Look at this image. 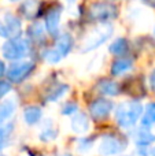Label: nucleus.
I'll return each mask as SVG.
<instances>
[{"label":"nucleus","mask_w":155,"mask_h":156,"mask_svg":"<svg viewBox=\"0 0 155 156\" xmlns=\"http://www.w3.org/2000/svg\"><path fill=\"white\" fill-rule=\"evenodd\" d=\"M143 115V105L137 100L124 101L115 110V121L118 126L124 129H131Z\"/></svg>","instance_id":"nucleus-1"},{"label":"nucleus","mask_w":155,"mask_h":156,"mask_svg":"<svg viewBox=\"0 0 155 156\" xmlns=\"http://www.w3.org/2000/svg\"><path fill=\"white\" fill-rule=\"evenodd\" d=\"M113 34V26L109 23H103L100 26L92 29L85 38L82 40L81 44V52L85 54V52H89L92 49L98 48L99 45H102L103 43H106Z\"/></svg>","instance_id":"nucleus-2"},{"label":"nucleus","mask_w":155,"mask_h":156,"mask_svg":"<svg viewBox=\"0 0 155 156\" xmlns=\"http://www.w3.org/2000/svg\"><path fill=\"white\" fill-rule=\"evenodd\" d=\"M3 56L8 60H19L23 59L30 52V44L25 38H11L5 41L2 47Z\"/></svg>","instance_id":"nucleus-3"},{"label":"nucleus","mask_w":155,"mask_h":156,"mask_svg":"<svg viewBox=\"0 0 155 156\" xmlns=\"http://www.w3.org/2000/svg\"><path fill=\"white\" fill-rule=\"evenodd\" d=\"M88 16L92 21L99 22H106L109 19H113L117 16V7L111 3L107 2H98L91 4L88 8Z\"/></svg>","instance_id":"nucleus-4"},{"label":"nucleus","mask_w":155,"mask_h":156,"mask_svg":"<svg viewBox=\"0 0 155 156\" xmlns=\"http://www.w3.org/2000/svg\"><path fill=\"white\" fill-rule=\"evenodd\" d=\"M125 147H126V144L121 138H118L117 136L104 134L100 138L98 149H99V154L102 156H113V155H117L120 152H122L125 149Z\"/></svg>","instance_id":"nucleus-5"},{"label":"nucleus","mask_w":155,"mask_h":156,"mask_svg":"<svg viewBox=\"0 0 155 156\" xmlns=\"http://www.w3.org/2000/svg\"><path fill=\"white\" fill-rule=\"evenodd\" d=\"M34 70V63L30 60H19V62H14L7 69V77L13 82H21L25 78L29 76L32 71Z\"/></svg>","instance_id":"nucleus-6"},{"label":"nucleus","mask_w":155,"mask_h":156,"mask_svg":"<svg viewBox=\"0 0 155 156\" xmlns=\"http://www.w3.org/2000/svg\"><path fill=\"white\" fill-rule=\"evenodd\" d=\"M113 103L109 99L104 97H98L89 104L88 110H89V115L96 121H104L109 118V115L113 111Z\"/></svg>","instance_id":"nucleus-7"},{"label":"nucleus","mask_w":155,"mask_h":156,"mask_svg":"<svg viewBox=\"0 0 155 156\" xmlns=\"http://www.w3.org/2000/svg\"><path fill=\"white\" fill-rule=\"evenodd\" d=\"M60 14H62V10L60 7H54L47 12L45 15V29L47 32L51 36H56L58 32H59V23H60Z\"/></svg>","instance_id":"nucleus-8"},{"label":"nucleus","mask_w":155,"mask_h":156,"mask_svg":"<svg viewBox=\"0 0 155 156\" xmlns=\"http://www.w3.org/2000/svg\"><path fill=\"white\" fill-rule=\"evenodd\" d=\"M73 44H74V40H73L70 33H63V34H60L59 37H58L54 48L56 49V52L60 55V56L65 58V56H67L69 52L71 51Z\"/></svg>","instance_id":"nucleus-9"},{"label":"nucleus","mask_w":155,"mask_h":156,"mask_svg":"<svg viewBox=\"0 0 155 156\" xmlns=\"http://www.w3.org/2000/svg\"><path fill=\"white\" fill-rule=\"evenodd\" d=\"M71 129L77 134H85L89 130V118L84 112H77L71 118Z\"/></svg>","instance_id":"nucleus-10"},{"label":"nucleus","mask_w":155,"mask_h":156,"mask_svg":"<svg viewBox=\"0 0 155 156\" xmlns=\"http://www.w3.org/2000/svg\"><path fill=\"white\" fill-rule=\"evenodd\" d=\"M133 140L137 147H150V144L155 143V134H153L147 127H140L135 130Z\"/></svg>","instance_id":"nucleus-11"},{"label":"nucleus","mask_w":155,"mask_h":156,"mask_svg":"<svg viewBox=\"0 0 155 156\" xmlns=\"http://www.w3.org/2000/svg\"><path fill=\"white\" fill-rule=\"evenodd\" d=\"M3 22H4L5 27H7V32H8V34H10V37L16 38L21 34L22 25H21V21H19L15 15H13V14H5Z\"/></svg>","instance_id":"nucleus-12"},{"label":"nucleus","mask_w":155,"mask_h":156,"mask_svg":"<svg viewBox=\"0 0 155 156\" xmlns=\"http://www.w3.org/2000/svg\"><path fill=\"white\" fill-rule=\"evenodd\" d=\"M41 118H43V111L37 105H29L23 110V121L30 126L38 123Z\"/></svg>","instance_id":"nucleus-13"},{"label":"nucleus","mask_w":155,"mask_h":156,"mask_svg":"<svg viewBox=\"0 0 155 156\" xmlns=\"http://www.w3.org/2000/svg\"><path fill=\"white\" fill-rule=\"evenodd\" d=\"M16 110V101L14 99H5L0 103V125L4 123Z\"/></svg>","instance_id":"nucleus-14"},{"label":"nucleus","mask_w":155,"mask_h":156,"mask_svg":"<svg viewBox=\"0 0 155 156\" xmlns=\"http://www.w3.org/2000/svg\"><path fill=\"white\" fill-rule=\"evenodd\" d=\"M133 67V60L132 59H126V58H122V59H118L113 63L111 66V74L115 77L122 76V74L128 73V71L132 70Z\"/></svg>","instance_id":"nucleus-15"},{"label":"nucleus","mask_w":155,"mask_h":156,"mask_svg":"<svg viewBox=\"0 0 155 156\" xmlns=\"http://www.w3.org/2000/svg\"><path fill=\"white\" fill-rule=\"evenodd\" d=\"M40 2L38 0H25L21 5V14L25 19H33L38 12Z\"/></svg>","instance_id":"nucleus-16"},{"label":"nucleus","mask_w":155,"mask_h":156,"mask_svg":"<svg viewBox=\"0 0 155 156\" xmlns=\"http://www.w3.org/2000/svg\"><path fill=\"white\" fill-rule=\"evenodd\" d=\"M98 90L104 96H117L120 93V86L111 80H100L98 82Z\"/></svg>","instance_id":"nucleus-17"},{"label":"nucleus","mask_w":155,"mask_h":156,"mask_svg":"<svg viewBox=\"0 0 155 156\" xmlns=\"http://www.w3.org/2000/svg\"><path fill=\"white\" fill-rule=\"evenodd\" d=\"M67 92H69L67 83H58V85H55L54 88L47 93L45 100L47 101H56V100H59L62 96H65Z\"/></svg>","instance_id":"nucleus-18"},{"label":"nucleus","mask_w":155,"mask_h":156,"mask_svg":"<svg viewBox=\"0 0 155 156\" xmlns=\"http://www.w3.org/2000/svg\"><path fill=\"white\" fill-rule=\"evenodd\" d=\"M56 137H58V129L52 125L51 119H48L40 132V140L41 141H52Z\"/></svg>","instance_id":"nucleus-19"},{"label":"nucleus","mask_w":155,"mask_h":156,"mask_svg":"<svg viewBox=\"0 0 155 156\" xmlns=\"http://www.w3.org/2000/svg\"><path fill=\"white\" fill-rule=\"evenodd\" d=\"M140 121H142L143 127H150L151 125L155 123V103H150V104L146 107Z\"/></svg>","instance_id":"nucleus-20"},{"label":"nucleus","mask_w":155,"mask_h":156,"mask_svg":"<svg viewBox=\"0 0 155 156\" xmlns=\"http://www.w3.org/2000/svg\"><path fill=\"white\" fill-rule=\"evenodd\" d=\"M13 130H14V123L0 125V151L7 147L11 134H13Z\"/></svg>","instance_id":"nucleus-21"},{"label":"nucleus","mask_w":155,"mask_h":156,"mask_svg":"<svg viewBox=\"0 0 155 156\" xmlns=\"http://www.w3.org/2000/svg\"><path fill=\"white\" fill-rule=\"evenodd\" d=\"M109 51L113 55H122L128 51V41L125 38H117L109 45Z\"/></svg>","instance_id":"nucleus-22"},{"label":"nucleus","mask_w":155,"mask_h":156,"mask_svg":"<svg viewBox=\"0 0 155 156\" xmlns=\"http://www.w3.org/2000/svg\"><path fill=\"white\" fill-rule=\"evenodd\" d=\"M29 36L34 41H37V43L43 41L44 36H45V27H44V25L41 22H34L29 29Z\"/></svg>","instance_id":"nucleus-23"},{"label":"nucleus","mask_w":155,"mask_h":156,"mask_svg":"<svg viewBox=\"0 0 155 156\" xmlns=\"http://www.w3.org/2000/svg\"><path fill=\"white\" fill-rule=\"evenodd\" d=\"M44 59H45V62L49 63V65H56V63H59L63 58L60 56V55L56 52V49L52 47V48L47 49V51L44 52Z\"/></svg>","instance_id":"nucleus-24"},{"label":"nucleus","mask_w":155,"mask_h":156,"mask_svg":"<svg viewBox=\"0 0 155 156\" xmlns=\"http://www.w3.org/2000/svg\"><path fill=\"white\" fill-rule=\"evenodd\" d=\"M77 111H78V105H77V103H73V101L66 103L62 108L63 115H73V114H77Z\"/></svg>","instance_id":"nucleus-25"},{"label":"nucleus","mask_w":155,"mask_h":156,"mask_svg":"<svg viewBox=\"0 0 155 156\" xmlns=\"http://www.w3.org/2000/svg\"><path fill=\"white\" fill-rule=\"evenodd\" d=\"M92 148V140H88V138H81V140L77 141V149L80 152H87Z\"/></svg>","instance_id":"nucleus-26"},{"label":"nucleus","mask_w":155,"mask_h":156,"mask_svg":"<svg viewBox=\"0 0 155 156\" xmlns=\"http://www.w3.org/2000/svg\"><path fill=\"white\" fill-rule=\"evenodd\" d=\"M10 90H11L10 82H7V81H2V82H0V99H2L3 96H5Z\"/></svg>","instance_id":"nucleus-27"},{"label":"nucleus","mask_w":155,"mask_h":156,"mask_svg":"<svg viewBox=\"0 0 155 156\" xmlns=\"http://www.w3.org/2000/svg\"><path fill=\"white\" fill-rule=\"evenodd\" d=\"M153 149L150 147H137V155L139 156H151Z\"/></svg>","instance_id":"nucleus-28"},{"label":"nucleus","mask_w":155,"mask_h":156,"mask_svg":"<svg viewBox=\"0 0 155 156\" xmlns=\"http://www.w3.org/2000/svg\"><path fill=\"white\" fill-rule=\"evenodd\" d=\"M0 37H3V38L10 37V34H8V32H7V27H5L4 22H3L2 19H0Z\"/></svg>","instance_id":"nucleus-29"},{"label":"nucleus","mask_w":155,"mask_h":156,"mask_svg":"<svg viewBox=\"0 0 155 156\" xmlns=\"http://www.w3.org/2000/svg\"><path fill=\"white\" fill-rule=\"evenodd\" d=\"M150 85H151V88H153V90H155V70L150 76Z\"/></svg>","instance_id":"nucleus-30"},{"label":"nucleus","mask_w":155,"mask_h":156,"mask_svg":"<svg viewBox=\"0 0 155 156\" xmlns=\"http://www.w3.org/2000/svg\"><path fill=\"white\" fill-rule=\"evenodd\" d=\"M5 71H7V69H5L4 62H2V60H0V78H2L3 76H4V74H5Z\"/></svg>","instance_id":"nucleus-31"},{"label":"nucleus","mask_w":155,"mask_h":156,"mask_svg":"<svg viewBox=\"0 0 155 156\" xmlns=\"http://www.w3.org/2000/svg\"><path fill=\"white\" fill-rule=\"evenodd\" d=\"M7 2H10V3H16V2H19V0H7Z\"/></svg>","instance_id":"nucleus-32"},{"label":"nucleus","mask_w":155,"mask_h":156,"mask_svg":"<svg viewBox=\"0 0 155 156\" xmlns=\"http://www.w3.org/2000/svg\"><path fill=\"white\" fill-rule=\"evenodd\" d=\"M151 156H155V148L153 149V151H151Z\"/></svg>","instance_id":"nucleus-33"},{"label":"nucleus","mask_w":155,"mask_h":156,"mask_svg":"<svg viewBox=\"0 0 155 156\" xmlns=\"http://www.w3.org/2000/svg\"><path fill=\"white\" fill-rule=\"evenodd\" d=\"M59 156H71V155H67V154H65V155H59Z\"/></svg>","instance_id":"nucleus-34"},{"label":"nucleus","mask_w":155,"mask_h":156,"mask_svg":"<svg viewBox=\"0 0 155 156\" xmlns=\"http://www.w3.org/2000/svg\"><path fill=\"white\" fill-rule=\"evenodd\" d=\"M154 36H155V26H154Z\"/></svg>","instance_id":"nucleus-35"},{"label":"nucleus","mask_w":155,"mask_h":156,"mask_svg":"<svg viewBox=\"0 0 155 156\" xmlns=\"http://www.w3.org/2000/svg\"><path fill=\"white\" fill-rule=\"evenodd\" d=\"M70 2H74V0H70Z\"/></svg>","instance_id":"nucleus-36"},{"label":"nucleus","mask_w":155,"mask_h":156,"mask_svg":"<svg viewBox=\"0 0 155 156\" xmlns=\"http://www.w3.org/2000/svg\"><path fill=\"white\" fill-rule=\"evenodd\" d=\"M154 2H155V0H154Z\"/></svg>","instance_id":"nucleus-37"}]
</instances>
